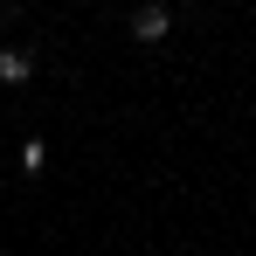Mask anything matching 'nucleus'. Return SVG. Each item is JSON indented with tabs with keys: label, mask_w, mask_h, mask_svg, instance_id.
<instances>
[{
	"label": "nucleus",
	"mask_w": 256,
	"mask_h": 256,
	"mask_svg": "<svg viewBox=\"0 0 256 256\" xmlns=\"http://www.w3.org/2000/svg\"><path fill=\"white\" fill-rule=\"evenodd\" d=\"M166 28H173V7H166V0H146V7L132 14V35H138V42H160Z\"/></svg>",
	"instance_id": "1"
},
{
	"label": "nucleus",
	"mask_w": 256,
	"mask_h": 256,
	"mask_svg": "<svg viewBox=\"0 0 256 256\" xmlns=\"http://www.w3.org/2000/svg\"><path fill=\"white\" fill-rule=\"evenodd\" d=\"M35 76V48H0V84H28Z\"/></svg>",
	"instance_id": "2"
}]
</instances>
